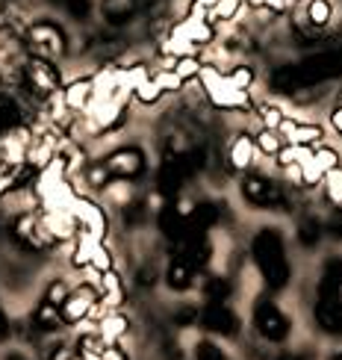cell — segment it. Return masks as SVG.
Returning <instances> with one entry per match:
<instances>
[{
    "label": "cell",
    "mask_w": 342,
    "mask_h": 360,
    "mask_svg": "<svg viewBox=\"0 0 342 360\" xmlns=\"http://www.w3.org/2000/svg\"><path fill=\"white\" fill-rule=\"evenodd\" d=\"M27 89L39 101L53 98V92L59 89V71H56V65L51 63L48 56L29 59V65H27Z\"/></svg>",
    "instance_id": "cell-5"
},
{
    "label": "cell",
    "mask_w": 342,
    "mask_h": 360,
    "mask_svg": "<svg viewBox=\"0 0 342 360\" xmlns=\"http://www.w3.org/2000/svg\"><path fill=\"white\" fill-rule=\"evenodd\" d=\"M195 360H230V354L213 340H201L195 342Z\"/></svg>",
    "instance_id": "cell-26"
},
{
    "label": "cell",
    "mask_w": 342,
    "mask_h": 360,
    "mask_svg": "<svg viewBox=\"0 0 342 360\" xmlns=\"http://www.w3.org/2000/svg\"><path fill=\"white\" fill-rule=\"evenodd\" d=\"M41 360H77V346L65 337H53V340L44 342Z\"/></svg>",
    "instance_id": "cell-19"
},
{
    "label": "cell",
    "mask_w": 342,
    "mask_h": 360,
    "mask_svg": "<svg viewBox=\"0 0 342 360\" xmlns=\"http://www.w3.org/2000/svg\"><path fill=\"white\" fill-rule=\"evenodd\" d=\"M98 290H100V302H107V304H118L124 298L121 281H118L115 272H103L100 281H98Z\"/></svg>",
    "instance_id": "cell-21"
},
{
    "label": "cell",
    "mask_w": 342,
    "mask_h": 360,
    "mask_svg": "<svg viewBox=\"0 0 342 360\" xmlns=\"http://www.w3.org/2000/svg\"><path fill=\"white\" fill-rule=\"evenodd\" d=\"M277 360H307L304 354H284V357H277Z\"/></svg>",
    "instance_id": "cell-49"
},
{
    "label": "cell",
    "mask_w": 342,
    "mask_h": 360,
    "mask_svg": "<svg viewBox=\"0 0 342 360\" xmlns=\"http://www.w3.org/2000/svg\"><path fill=\"white\" fill-rule=\"evenodd\" d=\"M242 195H245V201L254 207H280V201H284L280 186L263 174H248L242 180Z\"/></svg>",
    "instance_id": "cell-6"
},
{
    "label": "cell",
    "mask_w": 342,
    "mask_h": 360,
    "mask_svg": "<svg viewBox=\"0 0 342 360\" xmlns=\"http://www.w3.org/2000/svg\"><path fill=\"white\" fill-rule=\"evenodd\" d=\"M86 177H88V184H92L95 189H107L110 180H112V172L107 169V162H98V166H88Z\"/></svg>",
    "instance_id": "cell-31"
},
{
    "label": "cell",
    "mask_w": 342,
    "mask_h": 360,
    "mask_svg": "<svg viewBox=\"0 0 342 360\" xmlns=\"http://www.w3.org/2000/svg\"><path fill=\"white\" fill-rule=\"evenodd\" d=\"M29 148H33V142H29V130L24 124L15 127V130H9V133L0 136V162L21 169L24 162L29 160Z\"/></svg>",
    "instance_id": "cell-8"
},
{
    "label": "cell",
    "mask_w": 342,
    "mask_h": 360,
    "mask_svg": "<svg viewBox=\"0 0 342 360\" xmlns=\"http://www.w3.org/2000/svg\"><path fill=\"white\" fill-rule=\"evenodd\" d=\"M298 174H301V184H307V186H316L319 180H322L324 174H328V172H324V169L319 166L316 157H307L304 162H298Z\"/></svg>",
    "instance_id": "cell-25"
},
{
    "label": "cell",
    "mask_w": 342,
    "mask_h": 360,
    "mask_svg": "<svg viewBox=\"0 0 342 360\" xmlns=\"http://www.w3.org/2000/svg\"><path fill=\"white\" fill-rule=\"evenodd\" d=\"M331 360H342V354H334V357H331Z\"/></svg>",
    "instance_id": "cell-50"
},
{
    "label": "cell",
    "mask_w": 342,
    "mask_h": 360,
    "mask_svg": "<svg viewBox=\"0 0 342 360\" xmlns=\"http://www.w3.org/2000/svg\"><path fill=\"white\" fill-rule=\"evenodd\" d=\"M254 145L260 148L263 154H269V157H277V154H280V148H284V142H280V136H277V130H265V127L257 133Z\"/></svg>",
    "instance_id": "cell-24"
},
{
    "label": "cell",
    "mask_w": 342,
    "mask_h": 360,
    "mask_svg": "<svg viewBox=\"0 0 342 360\" xmlns=\"http://www.w3.org/2000/svg\"><path fill=\"white\" fill-rule=\"evenodd\" d=\"M313 157H316V162H319V166H322L324 172H334V169H339V166H342L339 154L334 151V148H328V145L316 148V151H313Z\"/></svg>",
    "instance_id": "cell-32"
},
{
    "label": "cell",
    "mask_w": 342,
    "mask_h": 360,
    "mask_svg": "<svg viewBox=\"0 0 342 360\" xmlns=\"http://www.w3.org/2000/svg\"><path fill=\"white\" fill-rule=\"evenodd\" d=\"M92 98H95V80H92V77L74 80L71 86H65V95H63L65 107H68L71 112H77V110L88 107V103H92Z\"/></svg>",
    "instance_id": "cell-15"
},
{
    "label": "cell",
    "mask_w": 342,
    "mask_h": 360,
    "mask_svg": "<svg viewBox=\"0 0 342 360\" xmlns=\"http://www.w3.org/2000/svg\"><path fill=\"white\" fill-rule=\"evenodd\" d=\"M239 6H242V0H218V6L213 9V18H218V21H230V18H236Z\"/></svg>",
    "instance_id": "cell-39"
},
{
    "label": "cell",
    "mask_w": 342,
    "mask_h": 360,
    "mask_svg": "<svg viewBox=\"0 0 342 360\" xmlns=\"http://www.w3.org/2000/svg\"><path fill=\"white\" fill-rule=\"evenodd\" d=\"M324 189H328L331 204L342 210V169H334V172L324 174Z\"/></svg>",
    "instance_id": "cell-28"
},
{
    "label": "cell",
    "mask_w": 342,
    "mask_h": 360,
    "mask_svg": "<svg viewBox=\"0 0 342 360\" xmlns=\"http://www.w3.org/2000/svg\"><path fill=\"white\" fill-rule=\"evenodd\" d=\"M63 325H65V322H63V313H59V307H56V304H51L48 298H41L39 307H36L33 313H29V328H33L36 334H41V337L56 334Z\"/></svg>",
    "instance_id": "cell-12"
},
{
    "label": "cell",
    "mask_w": 342,
    "mask_h": 360,
    "mask_svg": "<svg viewBox=\"0 0 342 360\" xmlns=\"http://www.w3.org/2000/svg\"><path fill=\"white\" fill-rule=\"evenodd\" d=\"M24 124V112L18 107V101L9 98V95H0V136L15 127H21Z\"/></svg>",
    "instance_id": "cell-18"
},
{
    "label": "cell",
    "mask_w": 342,
    "mask_h": 360,
    "mask_svg": "<svg viewBox=\"0 0 342 360\" xmlns=\"http://www.w3.org/2000/svg\"><path fill=\"white\" fill-rule=\"evenodd\" d=\"M71 213H74V219H77V224L83 228V233L95 236V239H100L103 233H107V219H103V213L98 210V204L83 201V198H74Z\"/></svg>",
    "instance_id": "cell-11"
},
{
    "label": "cell",
    "mask_w": 342,
    "mask_h": 360,
    "mask_svg": "<svg viewBox=\"0 0 342 360\" xmlns=\"http://www.w3.org/2000/svg\"><path fill=\"white\" fill-rule=\"evenodd\" d=\"M98 302H100L98 283H80V287H74L68 292V298L63 302V307H59L63 322L65 325H80L83 319H88V313L98 307Z\"/></svg>",
    "instance_id": "cell-4"
},
{
    "label": "cell",
    "mask_w": 342,
    "mask_h": 360,
    "mask_svg": "<svg viewBox=\"0 0 342 360\" xmlns=\"http://www.w3.org/2000/svg\"><path fill=\"white\" fill-rule=\"evenodd\" d=\"M201 325H204V331H210L216 337H236L242 328L239 316L228 304H206L201 310Z\"/></svg>",
    "instance_id": "cell-7"
},
{
    "label": "cell",
    "mask_w": 342,
    "mask_h": 360,
    "mask_svg": "<svg viewBox=\"0 0 342 360\" xmlns=\"http://www.w3.org/2000/svg\"><path fill=\"white\" fill-rule=\"evenodd\" d=\"M124 328H127L124 316H110V319L100 322V334L112 340V337H118V334H124Z\"/></svg>",
    "instance_id": "cell-41"
},
{
    "label": "cell",
    "mask_w": 342,
    "mask_h": 360,
    "mask_svg": "<svg viewBox=\"0 0 342 360\" xmlns=\"http://www.w3.org/2000/svg\"><path fill=\"white\" fill-rule=\"evenodd\" d=\"M319 239H322V224H319L316 219H304V221L298 224V243L307 245V248H313Z\"/></svg>",
    "instance_id": "cell-27"
},
{
    "label": "cell",
    "mask_w": 342,
    "mask_h": 360,
    "mask_svg": "<svg viewBox=\"0 0 342 360\" xmlns=\"http://www.w3.org/2000/svg\"><path fill=\"white\" fill-rule=\"evenodd\" d=\"M251 160H254V139L251 136H239L230 145V166L233 169H248Z\"/></svg>",
    "instance_id": "cell-20"
},
{
    "label": "cell",
    "mask_w": 342,
    "mask_h": 360,
    "mask_svg": "<svg viewBox=\"0 0 342 360\" xmlns=\"http://www.w3.org/2000/svg\"><path fill=\"white\" fill-rule=\"evenodd\" d=\"M107 169L112 172V177H121V180L139 177L145 172V154H142V148H136V145L118 148L115 154L107 157Z\"/></svg>",
    "instance_id": "cell-9"
},
{
    "label": "cell",
    "mask_w": 342,
    "mask_h": 360,
    "mask_svg": "<svg viewBox=\"0 0 342 360\" xmlns=\"http://www.w3.org/2000/svg\"><path fill=\"white\" fill-rule=\"evenodd\" d=\"M228 80H230L233 89H245V92H248V86L254 83V71H251L248 65H239V68H233L228 74Z\"/></svg>",
    "instance_id": "cell-34"
},
{
    "label": "cell",
    "mask_w": 342,
    "mask_h": 360,
    "mask_svg": "<svg viewBox=\"0 0 342 360\" xmlns=\"http://www.w3.org/2000/svg\"><path fill=\"white\" fill-rule=\"evenodd\" d=\"M68 292H71V290H68V283H65V281H51V287L44 290V298H48L51 304L63 307V302L68 298Z\"/></svg>",
    "instance_id": "cell-35"
},
{
    "label": "cell",
    "mask_w": 342,
    "mask_h": 360,
    "mask_svg": "<svg viewBox=\"0 0 342 360\" xmlns=\"http://www.w3.org/2000/svg\"><path fill=\"white\" fill-rule=\"evenodd\" d=\"M174 36H180L192 44H210L213 41V24L210 21H204V18H189L186 24H180L174 30Z\"/></svg>",
    "instance_id": "cell-16"
},
{
    "label": "cell",
    "mask_w": 342,
    "mask_h": 360,
    "mask_svg": "<svg viewBox=\"0 0 342 360\" xmlns=\"http://www.w3.org/2000/svg\"><path fill=\"white\" fill-rule=\"evenodd\" d=\"M195 272L198 269L189 263L186 254H177V257L169 263V269H166V283L174 292H186L192 283H195Z\"/></svg>",
    "instance_id": "cell-13"
},
{
    "label": "cell",
    "mask_w": 342,
    "mask_h": 360,
    "mask_svg": "<svg viewBox=\"0 0 342 360\" xmlns=\"http://www.w3.org/2000/svg\"><path fill=\"white\" fill-rule=\"evenodd\" d=\"M195 322H201V310L192 307V304H183L180 310L174 313V325H180V328H189V325H195Z\"/></svg>",
    "instance_id": "cell-40"
},
{
    "label": "cell",
    "mask_w": 342,
    "mask_h": 360,
    "mask_svg": "<svg viewBox=\"0 0 342 360\" xmlns=\"http://www.w3.org/2000/svg\"><path fill=\"white\" fill-rule=\"evenodd\" d=\"M133 95H136L142 103H157V101H159V95H166V92H162L159 83H157L154 77H147V80H142L136 89H133Z\"/></svg>",
    "instance_id": "cell-29"
},
{
    "label": "cell",
    "mask_w": 342,
    "mask_h": 360,
    "mask_svg": "<svg viewBox=\"0 0 342 360\" xmlns=\"http://www.w3.org/2000/svg\"><path fill=\"white\" fill-rule=\"evenodd\" d=\"M100 12H103V18H107V24L121 27L136 15V0H107V4L100 6Z\"/></svg>",
    "instance_id": "cell-17"
},
{
    "label": "cell",
    "mask_w": 342,
    "mask_h": 360,
    "mask_svg": "<svg viewBox=\"0 0 342 360\" xmlns=\"http://www.w3.org/2000/svg\"><path fill=\"white\" fill-rule=\"evenodd\" d=\"M254 328L263 340L269 342H284L292 331V322L284 310H280L272 298H260L254 304Z\"/></svg>",
    "instance_id": "cell-3"
},
{
    "label": "cell",
    "mask_w": 342,
    "mask_h": 360,
    "mask_svg": "<svg viewBox=\"0 0 342 360\" xmlns=\"http://www.w3.org/2000/svg\"><path fill=\"white\" fill-rule=\"evenodd\" d=\"M29 41L48 53V59L65 53V33L51 21H39V24L29 27Z\"/></svg>",
    "instance_id": "cell-10"
},
{
    "label": "cell",
    "mask_w": 342,
    "mask_h": 360,
    "mask_svg": "<svg viewBox=\"0 0 342 360\" xmlns=\"http://www.w3.org/2000/svg\"><path fill=\"white\" fill-rule=\"evenodd\" d=\"M260 118H263V127L265 130H280V124H284V112H280L277 107H272V103H263L260 107Z\"/></svg>",
    "instance_id": "cell-33"
},
{
    "label": "cell",
    "mask_w": 342,
    "mask_h": 360,
    "mask_svg": "<svg viewBox=\"0 0 342 360\" xmlns=\"http://www.w3.org/2000/svg\"><path fill=\"white\" fill-rule=\"evenodd\" d=\"M157 281V275H154V269H142V272H139V283H142V287H151V283Z\"/></svg>",
    "instance_id": "cell-46"
},
{
    "label": "cell",
    "mask_w": 342,
    "mask_h": 360,
    "mask_svg": "<svg viewBox=\"0 0 342 360\" xmlns=\"http://www.w3.org/2000/svg\"><path fill=\"white\" fill-rule=\"evenodd\" d=\"M201 68H204V65L198 63V56H180V59H177V63H174L177 77H180L183 83H186V80H192V77H198Z\"/></svg>",
    "instance_id": "cell-30"
},
{
    "label": "cell",
    "mask_w": 342,
    "mask_h": 360,
    "mask_svg": "<svg viewBox=\"0 0 342 360\" xmlns=\"http://www.w3.org/2000/svg\"><path fill=\"white\" fill-rule=\"evenodd\" d=\"M204 295L210 304H225L230 298V281L228 278H210L204 287Z\"/></svg>",
    "instance_id": "cell-22"
},
{
    "label": "cell",
    "mask_w": 342,
    "mask_h": 360,
    "mask_svg": "<svg viewBox=\"0 0 342 360\" xmlns=\"http://www.w3.org/2000/svg\"><path fill=\"white\" fill-rule=\"evenodd\" d=\"M0 233H4V221H0Z\"/></svg>",
    "instance_id": "cell-51"
},
{
    "label": "cell",
    "mask_w": 342,
    "mask_h": 360,
    "mask_svg": "<svg viewBox=\"0 0 342 360\" xmlns=\"http://www.w3.org/2000/svg\"><path fill=\"white\" fill-rule=\"evenodd\" d=\"M251 254H254V263L260 269L263 281L269 283V290H284L289 283V260H287V248H284V236L275 228H263L254 236V245H251Z\"/></svg>",
    "instance_id": "cell-1"
},
{
    "label": "cell",
    "mask_w": 342,
    "mask_h": 360,
    "mask_svg": "<svg viewBox=\"0 0 342 360\" xmlns=\"http://www.w3.org/2000/svg\"><path fill=\"white\" fill-rule=\"evenodd\" d=\"M295 68V80H298V89H307V86H316V83H324V80H334L342 74V53L336 51H324V53H313L301 59Z\"/></svg>",
    "instance_id": "cell-2"
},
{
    "label": "cell",
    "mask_w": 342,
    "mask_h": 360,
    "mask_svg": "<svg viewBox=\"0 0 342 360\" xmlns=\"http://www.w3.org/2000/svg\"><path fill=\"white\" fill-rule=\"evenodd\" d=\"M331 15H334V9H331L328 0H310V4H307V21L313 24L316 30H322L324 24H328Z\"/></svg>",
    "instance_id": "cell-23"
},
{
    "label": "cell",
    "mask_w": 342,
    "mask_h": 360,
    "mask_svg": "<svg viewBox=\"0 0 342 360\" xmlns=\"http://www.w3.org/2000/svg\"><path fill=\"white\" fill-rule=\"evenodd\" d=\"M18 186V169L15 166H6V162H0V198L9 192V189H15Z\"/></svg>",
    "instance_id": "cell-37"
},
{
    "label": "cell",
    "mask_w": 342,
    "mask_h": 360,
    "mask_svg": "<svg viewBox=\"0 0 342 360\" xmlns=\"http://www.w3.org/2000/svg\"><path fill=\"white\" fill-rule=\"evenodd\" d=\"M154 80L159 83V89H162V92H177V89L183 86V80L177 77V71H162V74H157Z\"/></svg>",
    "instance_id": "cell-42"
},
{
    "label": "cell",
    "mask_w": 342,
    "mask_h": 360,
    "mask_svg": "<svg viewBox=\"0 0 342 360\" xmlns=\"http://www.w3.org/2000/svg\"><path fill=\"white\" fill-rule=\"evenodd\" d=\"M65 9L74 21H86L95 6H92V0H65Z\"/></svg>",
    "instance_id": "cell-38"
},
{
    "label": "cell",
    "mask_w": 342,
    "mask_h": 360,
    "mask_svg": "<svg viewBox=\"0 0 342 360\" xmlns=\"http://www.w3.org/2000/svg\"><path fill=\"white\" fill-rule=\"evenodd\" d=\"M324 275H331L334 281L342 283V260H331V263H328V272H324Z\"/></svg>",
    "instance_id": "cell-45"
},
{
    "label": "cell",
    "mask_w": 342,
    "mask_h": 360,
    "mask_svg": "<svg viewBox=\"0 0 342 360\" xmlns=\"http://www.w3.org/2000/svg\"><path fill=\"white\" fill-rule=\"evenodd\" d=\"M331 124H334V130L342 136V107H336V110L331 112Z\"/></svg>",
    "instance_id": "cell-47"
},
{
    "label": "cell",
    "mask_w": 342,
    "mask_h": 360,
    "mask_svg": "<svg viewBox=\"0 0 342 360\" xmlns=\"http://www.w3.org/2000/svg\"><path fill=\"white\" fill-rule=\"evenodd\" d=\"M92 269H98V275H103V272H112V257H110V251L103 248L100 243L95 245V251H92V263H88Z\"/></svg>",
    "instance_id": "cell-36"
},
{
    "label": "cell",
    "mask_w": 342,
    "mask_h": 360,
    "mask_svg": "<svg viewBox=\"0 0 342 360\" xmlns=\"http://www.w3.org/2000/svg\"><path fill=\"white\" fill-rule=\"evenodd\" d=\"M9 340H12V322L6 316L4 304H0V342H9Z\"/></svg>",
    "instance_id": "cell-43"
},
{
    "label": "cell",
    "mask_w": 342,
    "mask_h": 360,
    "mask_svg": "<svg viewBox=\"0 0 342 360\" xmlns=\"http://www.w3.org/2000/svg\"><path fill=\"white\" fill-rule=\"evenodd\" d=\"M0 360H33V357H29L24 349H6L4 354H0Z\"/></svg>",
    "instance_id": "cell-44"
},
{
    "label": "cell",
    "mask_w": 342,
    "mask_h": 360,
    "mask_svg": "<svg viewBox=\"0 0 342 360\" xmlns=\"http://www.w3.org/2000/svg\"><path fill=\"white\" fill-rule=\"evenodd\" d=\"M216 6H218V0H198V9H210L213 12Z\"/></svg>",
    "instance_id": "cell-48"
},
{
    "label": "cell",
    "mask_w": 342,
    "mask_h": 360,
    "mask_svg": "<svg viewBox=\"0 0 342 360\" xmlns=\"http://www.w3.org/2000/svg\"><path fill=\"white\" fill-rule=\"evenodd\" d=\"M280 133L289 139V145H316L322 142V127L319 124H301V122H292V118H284V124H280Z\"/></svg>",
    "instance_id": "cell-14"
}]
</instances>
